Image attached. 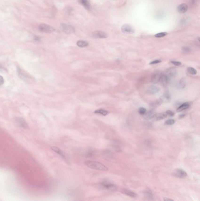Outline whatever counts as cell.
<instances>
[{
    "mask_svg": "<svg viewBox=\"0 0 200 201\" xmlns=\"http://www.w3.org/2000/svg\"><path fill=\"white\" fill-rule=\"evenodd\" d=\"M187 70L188 72L190 74L195 75L197 73V70L194 68L191 67L188 68Z\"/></svg>",
    "mask_w": 200,
    "mask_h": 201,
    "instance_id": "obj_25",
    "label": "cell"
},
{
    "mask_svg": "<svg viewBox=\"0 0 200 201\" xmlns=\"http://www.w3.org/2000/svg\"><path fill=\"white\" fill-rule=\"evenodd\" d=\"M39 30L44 32L48 33H51L54 32L55 31V29L52 28L49 25L45 24H42L39 25Z\"/></svg>",
    "mask_w": 200,
    "mask_h": 201,
    "instance_id": "obj_4",
    "label": "cell"
},
{
    "mask_svg": "<svg viewBox=\"0 0 200 201\" xmlns=\"http://www.w3.org/2000/svg\"><path fill=\"white\" fill-rule=\"evenodd\" d=\"M175 121L173 119H170L166 120L164 123V124L167 125H170L174 124Z\"/></svg>",
    "mask_w": 200,
    "mask_h": 201,
    "instance_id": "obj_27",
    "label": "cell"
},
{
    "mask_svg": "<svg viewBox=\"0 0 200 201\" xmlns=\"http://www.w3.org/2000/svg\"><path fill=\"white\" fill-rule=\"evenodd\" d=\"M51 150H52L54 152H56L62 158H64L66 161L68 160V158L66 154L62 150L60 149L59 148L56 146H52L51 147Z\"/></svg>",
    "mask_w": 200,
    "mask_h": 201,
    "instance_id": "obj_7",
    "label": "cell"
},
{
    "mask_svg": "<svg viewBox=\"0 0 200 201\" xmlns=\"http://www.w3.org/2000/svg\"><path fill=\"white\" fill-rule=\"evenodd\" d=\"M100 185L102 188L110 191H115L116 190L117 187L115 185L107 181H104L101 183Z\"/></svg>",
    "mask_w": 200,
    "mask_h": 201,
    "instance_id": "obj_5",
    "label": "cell"
},
{
    "mask_svg": "<svg viewBox=\"0 0 200 201\" xmlns=\"http://www.w3.org/2000/svg\"><path fill=\"white\" fill-rule=\"evenodd\" d=\"M17 72L19 78L26 83H30L33 81V79L32 77L28 74L27 72H25L20 68L17 67Z\"/></svg>",
    "mask_w": 200,
    "mask_h": 201,
    "instance_id": "obj_2",
    "label": "cell"
},
{
    "mask_svg": "<svg viewBox=\"0 0 200 201\" xmlns=\"http://www.w3.org/2000/svg\"><path fill=\"white\" fill-rule=\"evenodd\" d=\"M94 113L96 114H100V115H102L103 116H106L107 114H108L109 112L106 110L100 109L96 110V111H95Z\"/></svg>",
    "mask_w": 200,
    "mask_h": 201,
    "instance_id": "obj_21",
    "label": "cell"
},
{
    "mask_svg": "<svg viewBox=\"0 0 200 201\" xmlns=\"http://www.w3.org/2000/svg\"><path fill=\"white\" fill-rule=\"evenodd\" d=\"M4 83V79L2 76H0V86L2 85Z\"/></svg>",
    "mask_w": 200,
    "mask_h": 201,
    "instance_id": "obj_36",
    "label": "cell"
},
{
    "mask_svg": "<svg viewBox=\"0 0 200 201\" xmlns=\"http://www.w3.org/2000/svg\"><path fill=\"white\" fill-rule=\"evenodd\" d=\"M121 30L122 32L126 34H132L134 33V30L131 26L128 25H123Z\"/></svg>",
    "mask_w": 200,
    "mask_h": 201,
    "instance_id": "obj_9",
    "label": "cell"
},
{
    "mask_svg": "<svg viewBox=\"0 0 200 201\" xmlns=\"http://www.w3.org/2000/svg\"><path fill=\"white\" fill-rule=\"evenodd\" d=\"M158 88L154 85H152L150 86L147 89V92L149 94L152 95L156 94L158 93Z\"/></svg>",
    "mask_w": 200,
    "mask_h": 201,
    "instance_id": "obj_17",
    "label": "cell"
},
{
    "mask_svg": "<svg viewBox=\"0 0 200 201\" xmlns=\"http://www.w3.org/2000/svg\"><path fill=\"white\" fill-rule=\"evenodd\" d=\"M170 78L166 75L162 74L160 77V82L161 85L163 86H166L170 83Z\"/></svg>",
    "mask_w": 200,
    "mask_h": 201,
    "instance_id": "obj_12",
    "label": "cell"
},
{
    "mask_svg": "<svg viewBox=\"0 0 200 201\" xmlns=\"http://www.w3.org/2000/svg\"><path fill=\"white\" fill-rule=\"evenodd\" d=\"M162 103H163L162 99H159L154 102L152 103H151L150 104V106L151 108H152V109H154L160 106Z\"/></svg>",
    "mask_w": 200,
    "mask_h": 201,
    "instance_id": "obj_16",
    "label": "cell"
},
{
    "mask_svg": "<svg viewBox=\"0 0 200 201\" xmlns=\"http://www.w3.org/2000/svg\"><path fill=\"white\" fill-rule=\"evenodd\" d=\"M144 195L149 200H151L153 198L152 192L149 189H147L144 191Z\"/></svg>",
    "mask_w": 200,
    "mask_h": 201,
    "instance_id": "obj_23",
    "label": "cell"
},
{
    "mask_svg": "<svg viewBox=\"0 0 200 201\" xmlns=\"http://www.w3.org/2000/svg\"><path fill=\"white\" fill-rule=\"evenodd\" d=\"M0 71H6V69L5 68L3 67L2 65H1L0 64Z\"/></svg>",
    "mask_w": 200,
    "mask_h": 201,
    "instance_id": "obj_37",
    "label": "cell"
},
{
    "mask_svg": "<svg viewBox=\"0 0 200 201\" xmlns=\"http://www.w3.org/2000/svg\"><path fill=\"white\" fill-rule=\"evenodd\" d=\"M185 116H186V114H180V115H179V119H181L183 118L184 117H185Z\"/></svg>",
    "mask_w": 200,
    "mask_h": 201,
    "instance_id": "obj_38",
    "label": "cell"
},
{
    "mask_svg": "<svg viewBox=\"0 0 200 201\" xmlns=\"http://www.w3.org/2000/svg\"><path fill=\"white\" fill-rule=\"evenodd\" d=\"M77 46L80 47H85L88 46V43L87 41L83 40L78 41L76 43Z\"/></svg>",
    "mask_w": 200,
    "mask_h": 201,
    "instance_id": "obj_24",
    "label": "cell"
},
{
    "mask_svg": "<svg viewBox=\"0 0 200 201\" xmlns=\"http://www.w3.org/2000/svg\"><path fill=\"white\" fill-rule=\"evenodd\" d=\"M122 192L124 194H126V195H127L128 196H129V197H132V198H136L137 196L136 194L134 193V192H132V191H130V190H124L123 191V192Z\"/></svg>",
    "mask_w": 200,
    "mask_h": 201,
    "instance_id": "obj_22",
    "label": "cell"
},
{
    "mask_svg": "<svg viewBox=\"0 0 200 201\" xmlns=\"http://www.w3.org/2000/svg\"><path fill=\"white\" fill-rule=\"evenodd\" d=\"M177 10L179 13L183 14L187 12L188 6L186 4H181L178 6L177 8Z\"/></svg>",
    "mask_w": 200,
    "mask_h": 201,
    "instance_id": "obj_14",
    "label": "cell"
},
{
    "mask_svg": "<svg viewBox=\"0 0 200 201\" xmlns=\"http://www.w3.org/2000/svg\"><path fill=\"white\" fill-rule=\"evenodd\" d=\"M182 50H183L184 51H185V52H189V51H190L191 50V49L189 47H183V48H182Z\"/></svg>",
    "mask_w": 200,
    "mask_h": 201,
    "instance_id": "obj_34",
    "label": "cell"
},
{
    "mask_svg": "<svg viewBox=\"0 0 200 201\" xmlns=\"http://www.w3.org/2000/svg\"><path fill=\"white\" fill-rule=\"evenodd\" d=\"M162 73L160 71H157L153 75L151 78V82L154 84H156L160 82Z\"/></svg>",
    "mask_w": 200,
    "mask_h": 201,
    "instance_id": "obj_10",
    "label": "cell"
},
{
    "mask_svg": "<svg viewBox=\"0 0 200 201\" xmlns=\"http://www.w3.org/2000/svg\"><path fill=\"white\" fill-rule=\"evenodd\" d=\"M87 156H88V157H91V156H93V155H94L93 151H92V150H90V151H88V152L87 153Z\"/></svg>",
    "mask_w": 200,
    "mask_h": 201,
    "instance_id": "obj_35",
    "label": "cell"
},
{
    "mask_svg": "<svg viewBox=\"0 0 200 201\" xmlns=\"http://www.w3.org/2000/svg\"><path fill=\"white\" fill-rule=\"evenodd\" d=\"M177 74V71L175 69L171 68L167 71L166 74L170 79L172 77H174Z\"/></svg>",
    "mask_w": 200,
    "mask_h": 201,
    "instance_id": "obj_20",
    "label": "cell"
},
{
    "mask_svg": "<svg viewBox=\"0 0 200 201\" xmlns=\"http://www.w3.org/2000/svg\"><path fill=\"white\" fill-rule=\"evenodd\" d=\"M191 104V102L184 103L183 104H182L180 107H178L177 110V112H181L182 111L187 109L190 107Z\"/></svg>",
    "mask_w": 200,
    "mask_h": 201,
    "instance_id": "obj_15",
    "label": "cell"
},
{
    "mask_svg": "<svg viewBox=\"0 0 200 201\" xmlns=\"http://www.w3.org/2000/svg\"><path fill=\"white\" fill-rule=\"evenodd\" d=\"M163 96L164 97V99L167 100H170L171 98V95H170V93L168 92H166L164 93Z\"/></svg>",
    "mask_w": 200,
    "mask_h": 201,
    "instance_id": "obj_28",
    "label": "cell"
},
{
    "mask_svg": "<svg viewBox=\"0 0 200 201\" xmlns=\"http://www.w3.org/2000/svg\"><path fill=\"white\" fill-rule=\"evenodd\" d=\"M167 35V33L166 32H160L156 34L155 35V37L156 38H161V37H164V36H166Z\"/></svg>",
    "mask_w": 200,
    "mask_h": 201,
    "instance_id": "obj_26",
    "label": "cell"
},
{
    "mask_svg": "<svg viewBox=\"0 0 200 201\" xmlns=\"http://www.w3.org/2000/svg\"><path fill=\"white\" fill-rule=\"evenodd\" d=\"M164 201H172L173 200L172 199H169L168 198H164Z\"/></svg>",
    "mask_w": 200,
    "mask_h": 201,
    "instance_id": "obj_39",
    "label": "cell"
},
{
    "mask_svg": "<svg viewBox=\"0 0 200 201\" xmlns=\"http://www.w3.org/2000/svg\"><path fill=\"white\" fill-rule=\"evenodd\" d=\"M146 112H147V110L143 107H141L139 109V113L141 115H144Z\"/></svg>",
    "mask_w": 200,
    "mask_h": 201,
    "instance_id": "obj_29",
    "label": "cell"
},
{
    "mask_svg": "<svg viewBox=\"0 0 200 201\" xmlns=\"http://www.w3.org/2000/svg\"><path fill=\"white\" fill-rule=\"evenodd\" d=\"M161 60H154L153 61L151 62V63H150V64H158L159 63H160L161 62Z\"/></svg>",
    "mask_w": 200,
    "mask_h": 201,
    "instance_id": "obj_32",
    "label": "cell"
},
{
    "mask_svg": "<svg viewBox=\"0 0 200 201\" xmlns=\"http://www.w3.org/2000/svg\"><path fill=\"white\" fill-rule=\"evenodd\" d=\"M167 117V115L165 112L158 113L157 114H154L152 119V120L153 121H159L163 120L165 118H166Z\"/></svg>",
    "mask_w": 200,
    "mask_h": 201,
    "instance_id": "obj_13",
    "label": "cell"
},
{
    "mask_svg": "<svg viewBox=\"0 0 200 201\" xmlns=\"http://www.w3.org/2000/svg\"><path fill=\"white\" fill-rule=\"evenodd\" d=\"M173 173L175 176L179 178H185L187 175L186 172L181 169H176Z\"/></svg>",
    "mask_w": 200,
    "mask_h": 201,
    "instance_id": "obj_11",
    "label": "cell"
},
{
    "mask_svg": "<svg viewBox=\"0 0 200 201\" xmlns=\"http://www.w3.org/2000/svg\"><path fill=\"white\" fill-rule=\"evenodd\" d=\"M165 113H166L167 115L170 116V117H173L174 115V113H173V112L170 110H168L166 111V112H165Z\"/></svg>",
    "mask_w": 200,
    "mask_h": 201,
    "instance_id": "obj_31",
    "label": "cell"
},
{
    "mask_svg": "<svg viewBox=\"0 0 200 201\" xmlns=\"http://www.w3.org/2000/svg\"><path fill=\"white\" fill-rule=\"evenodd\" d=\"M84 164L87 167L93 169L103 171H107L108 170V168L107 167L99 162L94 161H86L84 162Z\"/></svg>",
    "mask_w": 200,
    "mask_h": 201,
    "instance_id": "obj_1",
    "label": "cell"
},
{
    "mask_svg": "<svg viewBox=\"0 0 200 201\" xmlns=\"http://www.w3.org/2000/svg\"><path fill=\"white\" fill-rule=\"evenodd\" d=\"M79 2L85 9L87 10H89L91 9V4L88 0H79Z\"/></svg>",
    "mask_w": 200,
    "mask_h": 201,
    "instance_id": "obj_19",
    "label": "cell"
},
{
    "mask_svg": "<svg viewBox=\"0 0 200 201\" xmlns=\"http://www.w3.org/2000/svg\"><path fill=\"white\" fill-rule=\"evenodd\" d=\"M60 29L63 32L68 34H73L75 32V28L73 26L65 24H61L60 26Z\"/></svg>",
    "mask_w": 200,
    "mask_h": 201,
    "instance_id": "obj_3",
    "label": "cell"
},
{
    "mask_svg": "<svg viewBox=\"0 0 200 201\" xmlns=\"http://www.w3.org/2000/svg\"><path fill=\"white\" fill-rule=\"evenodd\" d=\"M92 37L96 38H107L108 35L104 31H96L92 34Z\"/></svg>",
    "mask_w": 200,
    "mask_h": 201,
    "instance_id": "obj_8",
    "label": "cell"
},
{
    "mask_svg": "<svg viewBox=\"0 0 200 201\" xmlns=\"http://www.w3.org/2000/svg\"><path fill=\"white\" fill-rule=\"evenodd\" d=\"M15 123L19 126L24 128H27L28 127V124L26 120L22 117H17L15 119Z\"/></svg>",
    "mask_w": 200,
    "mask_h": 201,
    "instance_id": "obj_6",
    "label": "cell"
},
{
    "mask_svg": "<svg viewBox=\"0 0 200 201\" xmlns=\"http://www.w3.org/2000/svg\"><path fill=\"white\" fill-rule=\"evenodd\" d=\"M180 85L182 88H184L186 86V82L184 80L182 79L180 82Z\"/></svg>",
    "mask_w": 200,
    "mask_h": 201,
    "instance_id": "obj_33",
    "label": "cell"
},
{
    "mask_svg": "<svg viewBox=\"0 0 200 201\" xmlns=\"http://www.w3.org/2000/svg\"><path fill=\"white\" fill-rule=\"evenodd\" d=\"M170 63L173 64V65H175L176 66H179L182 64L180 62L177 61H171Z\"/></svg>",
    "mask_w": 200,
    "mask_h": 201,
    "instance_id": "obj_30",
    "label": "cell"
},
{
    "mask_svg": "<svg viewBox=\"0 0 200 201\" xmlns=\"http://www.w3.org/2000/svg\"><path fill=\"white\" fill-rule=\"evenodd\" d=\"M155 114V112L153 109L151 110L146 112L144 114V117L146 120H149L152 119L154 115Z\"/></svg>",
    "mask_w": 200,
    "mask_h": 201,
    "instance_id": "obj_18",
    "label": "cell"
}]
</instances>
